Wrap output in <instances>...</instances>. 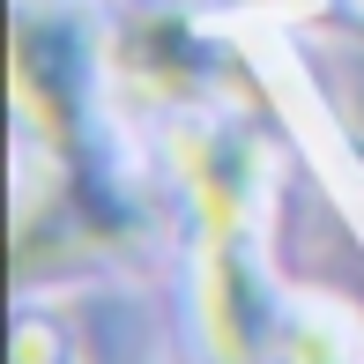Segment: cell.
Returning a JSON list of instances; mask_svg holds the SVG:
<instances>
[{
	"label": "cell",
	"mask_w": 364,
	"mask_h": 364,
	"mask_svg": "<svg viewBox=\"0 0 364 364\" xmlns=\"http://www.w3.org/2000/svg\"><path fill=\"white\" fill-rule=\"evenodd\" d=\"M178 171L193 186V208L208 216V238H238L245 201H253V149L223 127H186L178 134Z\"/></svg>",
	"instance_id": "cell-1"
},
{
	"label": "cell",
	"mask_w": 364,
	"mask_h": 364,
	"mask_svg": "<svg viewBox=\"0 0 364 364\" xmlns=\"http://www.w3.org/2000/svg\"><path fill=\"white\" fill-rule=\"evenodd\" d=\"M119 75L134 82L141 97H156V105H171V97H201L208 45L193 38L186 23H171V15H141V23L119 38Z\"/></svg>",
	"instance_id": "cell-2"
},
{
	"label": "cell",
	"mask_w": 364,
	"mask_h": 364,
	"mask_svg": "<svg viewBox=\"0 0 364 364\" xmlns=\"http://www.w3.org/2000/svg\"><path fill=\"white\" fill-rule=\"evenodd\" d=\"M201 305H208V342H216V357L223 364H253L260 357V335H268V312H260L253 268L238 260V238H208Z\"/></svg>",
	"instance_id": "cell-3"
}]
</instances>
